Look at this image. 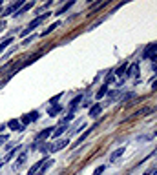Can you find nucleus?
<instances>
[{"instance_id": "13", "label": "nucleus", "mask_w": 157, "mask_h": 175, "mask_svg": "<svg viewBox=\"0 0 157 175\" xmlns=\"http://www.w3.org/2000/svg\"><path fill=\"white\" fill-rule=\"evenodd\" d=\"M33 5H35V2H27V4H24V5H22V7H20V9H18V11H16L13 16H20V15H24V13H26L27 9H31Z\"/></svg>"}, {"instance_id": "14", "label": "nucleus", "mask_w": 157, "mask_h": 175, "mask_svg": "<svg viewBox=\"0 0 157 175\" xmlns=\"http://www.w3.org/2000/svg\"><path fill=\"white\" fill-rule=\"evenodd\" d=\"M66 130H68V124H59V126L53 130V137H60Z\"/></svg>"}, {"instance_id": "17", "label": "nucleus", "mask_w": 157, "mask_h": 175, "mask_svg": "<svg viewBox=\"0 0 157 175\" xmlns=\"http://www.w3.org/2000/svg\"><path fill=\"white\" fill-rule=\"evenodd\" d=\"M79 102H82V95H79V97H75L73 100H71V104H70V111L73 113L75 110H77V106H79Z\"/></svg>"}, {"instance_id": "5", "label": "nucleus", "mask_w": 157, "mask_h": 175, "mask_svg": "<svg viewBox=\"0 0 157 175\" xmlns=\"http://www.w3.org/2000/svg\"><path fill=\"white\" fill-rule=\"evenodd\" d=\"M139 77V64L135 62V64H130L128 68H126V77ZM126 77H123V80L126 79Z\"/></svg>"}, {"instance_id": "20", "label": "nucleus", "mask_w": 157, "mask_h": 175, "mask_svg": "<svg viewBox=\"0 0 157 175\" xmlns=\"http://www.w3.org/2000/svg\"><path fill=\"white\" fill-rule=\"evenodd\" d=\"M91 131H93V128H88V130H86V131H84V133H82V135L79 137V141H77V146H79V144H80V142H82V141H84V139H86V137H88L90 133H91Z\"/></svg>"}, {"instance_id": "10", "label": "nucleus", "mask_w": 157, "mask_h": 175, "mask_svg": "<svg viewBox=\"0 0 157 175\" xmlns=\"http://www.w3.org/2000/svg\"><path fill=\"white\" fill-rule=\"evenodd\" d=\"M101 111H102V104L95 102V104L90 108V117H99V115H101Z\"/></svg>"}, {"instance_id": "23", "label": "nucleus", "mask_w": 157, "mask_h": 175, "mask_svg": "<svg viewBox=\"0 0 157 175\" xmlns=\"http://www.w3.org/2000/svg\"><path fill=\"white\" fill-rule=\"evenodd\" d=\"M106 91H108V86H106V84H104V86H102V88H101V89H99V93H97V99H102V97H104V95H106Z\"/></svg>"}, {"instance_id": "21", "label": "nucleus", "mask_w": 157, "mask_h": 175, "mask_svg": "<svg viewBox=\"0 0 157 175\" xmlns=\"http://www.w3.org/2000/svg\"><path fill=\"white\" fill-rule=\"evenodd\" d=\"M59 24H60V22H55V24H51V26H49V27H48V29H46V31L42 33V37H46L48 33H51L53 29H57V27H59Z\"/></svg>"}, {"instance_id": "19", "label": "nucleus", "mask_w": 157, "mask_h": 175, "mask_svg": "<svg viewBox=\"0 0 157 175\" xmlns=\"http://www.w3.org/2000/svg\"><path fill=\"white\" fill-rule=\"evenodd\" d=\"M71 5H73V0H70L68 4H64V5H60V9H59V11H57L55 15H62V13H66V11H68V9L71 7Z\"/></svg>"}, {"instance_id": "28", "label": "nucleus", "mask_w": 157, "mask_h": 175, "mask_svg": "<svg viewBox=\"0 0 157 175\" xmlns=\"http://www.w3.org/2000/svg\"><path fill=\"white\" fill-rule=\"evenodd\" d=\"M35 38H37V35H31V37H27V38H26V40H24V42H22V44H24V46H26V44H29V42H33V40H35Z\"/></svg>"}, {"instance_id": "2", "label": "nucleus", "mask_w": 157, "mask_h": 175, "mask_svg": "<svg viewBox=\"0 0 157 175\" xmlns=\"http://www.w3.org/2000/svg\"><path fill=\"white\" fill-rule=\"evenodd\" d=\"M22 5H24V0H18V2H15V4H11L9 7H5V9H4V13H2V16L5 18L7 15H11V13H16V11H18V9L22 7Z\"/></svg>"}, {"instance_id": "18", "label": "nucleus", "mask_w": 157, "mask_h": 175, "mask_svg": "<svg viewBox=\"0 0 157 175\" xmlns=\"http://www.w3.org/2000/svg\"><path fill=\"white\" fill-rule=\"evenodd\" d=\"M150 111H154V108H143V110H139V111H135L132 117L134 119H137V117H143V115H148Z\"/></svg>"}, {"instance_id": "26", "label": "nucleus", "mask_w": 157, "mask_h": 175, "mask_svg": "<svg viewBox=\"0 0 157 175\" xmlns=\"http://www.w3.org/2000/svg\"><path fill=\"white\" fill-rule=\"evenodd\" d=\"M134 97H135V93H134V91H130V93H126V95L123 97V102H126V100H130V99H134Z\"/></svg>"}, {"instance_id": "3", "label": "nucleus", "mask_w": 157, "mask_h": 175, "mask_svg": "<svg viewBox=\"0 0 157 175\" xmlns=\"http://www.w3.org/2000/svg\"><path fill=\"white\" fill-rule=\"evenodd\" d=\"M53 130H55V128H44V130H42V131H40V133L35 137V142H37V144H40L42 141H46V139H48V137L53 133Z\"/></svg>"}, {"instance_id": "16", "label": "nucleus", "mask_w": 157, "mask_h": 175, "mask_svg": "<svg viewBox=\"0 0 157 175\" xmlns=\"http://www.w3.org/2000/svg\"><path fill=\"white\" fill-rule=\"evenodd\" d=\"M121 95V89H113V91H110L108 93V104H112V102H115V99Z\"/></svg>"}, {"instance_id": "15", "label": "nucleus", "mask_w": 157, "mask_h": 175, "mask_svg": "<svg viewBox=\"0 0 157 175\" xmlns=\"http://www.w3.org/2000/svg\"><path fill=\"white\" fill-rule=\"evenodd\" d=\"M26 157H27V153H26V152H22V153L16 157V163H15V170H18V168H20V166L26 163Z\"/></svg>"}, {"instance_id": "4", "label": "nucleus", "mask_w": 157, "mask_h": 175, "mask_svg": "<svg viewBox=\"0 0 157 175\" xmlns=\"http://www.w3.org/2000/svg\"><path fill=\"white\" fill-rule=\"evenodd\" d=\"M48 161V157H44V159H40V161H37L31 168H29V172H27V175H37L38 172H40V168H42V164Z\"/></svg>"}, {"instance_id": "25", "label": "nucleus", "mask_w": 157, "mask_h": 175, "mask_svg": "<svg viewBox=\"0 0 157 175\" xmlns=\"http://www.w3.org/2000/svg\"><path fill=\"white\" fill-rule=\"evenodd\" d=\"M126 68H128V66H126V64H123V66L117 69V73H115V75H117V77H123V73L126 71Z\"/></svg>"}, {"instance_id": "29", "label": "nucleus", "mask_w": 157, "mask_h": 175, "mask_svg": "<svg viewBox=\"0 0 157 175\" xmlns=\"http://www.w3.org/2000/svg\"><path fill=\"white\" fill-rule=\"evenodd\" d=\"M113 79H115V75H108V77H106V79H104V84H106V86H108V84H110V82H113Z\"/></svg>"}, {"instance_id": "6", "label": "nucleus", "mask_w": 157, "mask_h": 175, "mask_svg": "<svg viewBox=\"0 0 157 175\" xmlns=\"http://www.w3.org/2000/svg\"><path fill=\"white\" fill-rule=\"evenodd\" d=\"M7 128H9V130H13V131H24V128H26V126H22L18 119H13V121H9V122H7Z\"/></svg>"}, {"instance_id": "11", "label": "nucleus", "mask_w": 157, "mask_h": 175, "mask_svg": "<svg viewBox=\"0 0 157 175\" xmlns=\"http://www.w3.org/2000/svg\"><path fill=\"white\" fill-rule=\"evenodd\" d=\"M123 153H124V146H121V148H117L115 152H112V155H110V163H115L119 157H123Z\"/></svg>"}, {"instance_id": "24", "label": "nucleus", "mask_w": 157, "mask_h": 175, "mask_svg": "<svg viewBox=\"0 0 157 175\" xmlns=\"http://www.w3.org/2000/svg\"><path fill=\"white\" fill-rule=\"evenodd\" d=\"M104 170H106V166H104V164H101V166H97V168H95L93 175H101L102 172H104Z\"/></svg>"}, {"instance_id": "7", "label": "nucleus", "mask_w": 157, "mask_h": 175, "mask_svg": "<svg viewBox=\"0 0 157 175\" xmlns=\"http://www.w3.org/2000/svg\"><path fill=\"white\" fill-rule=\"evenodd\" d=\"M37 119H38V111H31V113H27V115L22 117V126H26V124H29V122H33Z\"/></svg>"}, {"instance_id": "31", "label": "nucleus", "mask_w": 157, "mask_h": 175, "mask_svg": "<svg viewBox=\"0 0 157 175\" xmlns=\"http://www.w3.org/2000/svg\"><path fill=\"white\" fill-rule=\"evenodd\" d=\"M15 153H16V148H15V150H11V152H9V153L5 155V161H9V159H11V157L15 155Z\"/></svg>"}, {"instance_id": "32", "label": "nucleus", "mask_w": 157, "mask_h": 175, "mask_svg": "<svg viewBox=\"0 0 157 175\" xmlns=\"http://www.w3.org/2000/svg\"><path fill=\"white\" fill-rule=\"evenodd\" d=\"M7 141V135H0V144H4Z\"/></svg>"}, {"instance_id": "12", "label": "nucleus", "mask_w": 157, "mask_h": 175, "mask_svg": "<svg viewBox=\"0 0 157 175\" xmlns=\"http://www.w3.org/2000/svg\"><path fill=\"white\" fill-rule=\"evenodd\" d=\"M60 111H62V106H60V104H53L51 108H48V115H49V117H55V115H59Z\"/></svg>"}, {"instance_id": "8", "label": "nucleus", "mask_w": 157, "mask_h": 175, "mask_svg": "<svg viewBox=\"0 0 157 175\" xmlns=\"http://www.w3.org/2000/svg\"><path fill=\"white\" fill-rule=\"evenodd\" d=\"M154 55H157V44H150V46L145 49L143 58H150V57H154Z\"/></svg>"}, {"instance_id": "1", "label": "nucleus", "mask_w": 157, "mask_h": 175, "mask_svg": "<svg viewBox=\"0 0 157 175\" xmlns=\"http://www.w3.org/2000/svg\"><path fill=\"white\" fill-rule=\"evenodd\" d=\"M49 15H51V13H44V15H38L37 18H33V20L29 22V26H27V27H26V29H24V31L20 33V37H26V35H27L29 31H33L35 27H38V26H40V24H42V22H44L46 18H49Z\"/></svg>"}, {"instance_id": "34", "label": "nucleus", "mask_w": 157, "mask_h": 175, "mask_svg": "<svg viewBox=\"0 0 157 175\" xmlns=\"http://www.w3.org/2000/svg\"><path fill=\"white\" fill-rule=\"evenodd\" d=\"M4 26H5V20H2V22H0V33H2V29H4Z\"/></svg>"}, {"instance_id": "35", "label": "nucleus", "mask_w": 157, "mask_h": 175, "mask_svg": "<svg viewBox=\"0 0 157 175\" xmlns=\"http://www.w3.org/2000/svg\"><path fill=\"white\" fill-rule=\"evenodd\" d=\"M152 69H154V71H157V60H155V62H154V66H152Z\"/></svg>"}, {"instance_id": "33", "label": "nucleus", "mask_w": 157, "mask_h": 175, "mask_svg": "<svg viewBox=\"0 0 157 175\" xmlns=\"http://www.w3.org/2000/svg\"><path fill=\"white\" fill-rule=\"evenodd\" d=\"M150 84H152V88H154V89H157V79H154V80H150Z\"/></svg>"}, {"instance_id": "27", "label": "nucleus", "mask_w": 157, "mask_h": 175, "mask_svg": "<svg viewBox=\"0 0 157 175\" xmlns=\"http://www.w3.org/2000/svg\"><path fill=\"white\" fill-rule=\"evenodd\" d=\"M145 175H157V166H155V168H150V170H146V172H145Z\"/></svg>"}, {"instance_id": "22", "label": "nucleus", "mask_w": 157, "mask_h": 175, "mask_svg": "<svg viewBox=\"0 0 157 175\" xmlns=\"http://www.w3.org/2000/svg\"><path fill=\"white\" fill-rule=\"evenodd\" d=\"M11 42H13V38H11V37H9V38H5V40H4V42L0 44V53H2V51H4V49H5V47H7V46L11 44Z\"/></svg>"}, {"instance_id": "9", "label": "nucleus", "mask_w": 157, "mask_h": 175, "mask_svg": "<svg viewBox=\"0 0 157 175\" xmlns=\"http://www.w3.org/2000/svg\"><path fill=\"white\" fill-rule=\"evenodd\" d=\"M68 142H70L68 139H64V141H59L57 144H51V146H49V152H51V153H55V152H59V150H62L64 146H68Z\"/></svg>"}, {"instance_id": "30", "label": "nucleus", "mask_w": 157, "mask_h": 175, "mask_svg": "<svg viewBox=\"0 0 157 175\" xmlns=\"http://www.w3.org/2000/svg\"><path fill=\"white\" fill-rule=\"evenodd\" d=\"M60 97H62V93H59V95H57V97H53V99H51V100H49V104H51V106H53V104H57V100H59V99H60Z\"/></svg>"}]
</instances>
